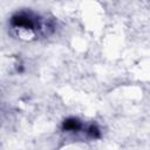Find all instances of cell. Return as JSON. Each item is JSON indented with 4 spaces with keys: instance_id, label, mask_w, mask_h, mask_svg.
Masks as SVG:
<instances>
[{
    "instance_id": "obj_3",
    "label": "cell",
    "mask_w": 150,
    "mask_h": 150,
    "mask_svg": "<svg viewBox=\"0 0 150 150\" xmlns=\"http://www.w3.org/2000/svg\"><path fill=\"white\" fill-rule=\"evenodd\" d=\"M86 134H87L88 137H90L93 139H96V138L101 137V130L98 129V127L96 124H89L86 129Z\"/></svg>"
},
{
    "instance_id": "obj_2",
    "label": "cell",
    "mask_w": 150,
    "mask_h": 150,
    "mask_svg": "<svg viewBox=\"0 0 150 150\" xmlns=\"http://www.w3.org/2000/svg\"><path fill=\"white\" fill-rule=\"evenodd\" d=\"M82 129V122L76 117H68L62 122V130L69 132H77Z\"/></svg>"
},
{
    "instance_id": "obj_1",
    "label": "cell",
    "mask_w": 150,
    "mask_h": 150,
    "mask_svg": "<svg viewBox=\"0 0 150 150\" xmlns=\"http://www.w3.org/2000/svg\"><path fill=\"white\" fill-rule=\"evenodd\" d=\"M9 25L14 35L22 40H33L38 36H48L55 30L54 21L52 19L42 18L33 11L15 12L9 19Z\"/></svg>"
}]
</instances>
